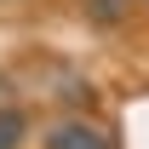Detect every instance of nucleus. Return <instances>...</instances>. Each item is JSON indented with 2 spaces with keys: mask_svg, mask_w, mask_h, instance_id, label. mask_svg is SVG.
Instances as JSON below:
<instances>
[{
  "mask_svg": "<svg viewBox=\"0 0 149 149\" xmlns=\"http://www.w3.org/2000/svg\"><path fill=\"white\" fill-rule=\"evenodd\" d=\"M40 149H115V132L92 115H57L40 126Z\"/></svg>",
  "mask_w": 149,
  "mask_h": 149,
  "instance_id": "1",
  "label": "nucleus"
},
{
  "mask_svg": "<svg viewBox=\"0 0 149 149\" xmlns=\"http://www.w3.org/2000/svg\"><path fill=\"white\" fill-rule=\"evenodd\" d=\"M132 12H138V0H80V17H86V29H97V35L126 29Z\"/></svg>",
  "mask_w": 149,
  "mask_h": 149,
  "instance_id": "2",
  "label": "nucleus"
},
{
  "mask_svg": "<svg viewBox=\"0 0 149 149\" xmlns=\"http://www.w3.org/2000/svg\"><path fill=\"white\" fill-rule=\"evenodd\" d=\"M29 143V109L0 103V149H23Z\"/></svg>",
  "mask_w": 149,
  "mask_h": 149,
  "instance_id": "3",
  "label": "nucleus"
}]
</instances>
